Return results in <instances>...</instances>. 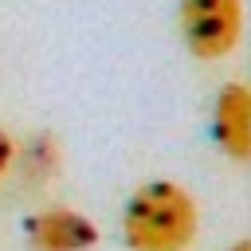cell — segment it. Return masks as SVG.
Here are the masks:
<instances>
[{"label":"cell","mask_w":251,"mask_h":251,"mask_svg":"<svg viewBox=\"0 0 251 251\" xmlns=\"http://www.w3.org/2000/svg\"><path fill=\"white\" fill-rule=\"evenodd\" d=\"M212 137L235 165L251 157V90L243 82L220 86L212 102Z\"/></svg>","instance_id":"4"},{"label":"cell","mask_w":251,"mask_h":251,"mask_svg":"<svg viewBox=\"0 0 251 251\" xmlns=\"http://www.w3.org/2000/svg\"><path fill=\"white\" fill-rule=\"evenodd\" d=\"M180 24V39L184 47L212 63L235 51L239 31H243V0H180L176 12Z\"/></svg>","instance_id":"2"},{"label":"cell","mask_w":251,"mask_h":251,"mask_svg":"<svg viewBox=\"0 0 251 251\" xmlns=\"http://www.w3.org/2000/svg\"><path fill=\"white\" fill-rule=\"evenodd\" d=\"M24 239H27V251H90L98 243V227L86 212L51 204L27 216Z\"/></svg>","instance_id":"3"},{"label":"cell","mask_w":251,"mask_h":251,"mask_svg":"<svg viewBox=\"0 0 251 251\" xmlns=\"http://www.w3.org/2000/svg\"><path fill=\"white\" fill-rule=\"evenodd\" d=\"M16 161H24V176H27L31 184H43V180H51V176L59 173L63 149H59V141H55L51 133H35V137L27 141V149H24V157L16 153Z\"/></svg>","instance_id":"5"},{"label":"cell","mask_w":251,"mask_h":251,"mask_svg":"<svg viewBox=\"0 0 251 251\" xmlns=\"http://www.w3.org/2000/svg\"><path fill=\"white\" fill-rule=\"evenodd\" d=\"M12 165H16V141L8 129H0V180L12 173Z\"/></svg>","instance_id":"6"},{"label":"cell","mask_w":251,"mask_h":251,"mask_svg":"<svg viewBox=\"0 0 251 251\" xmlns=\"http://www.w3.org/2000/svg\"><path fill=\"white\" fill-rule=\"evenodd\" d=\"M227 251H251V239H235V243H231Z\"/></svg>","instance_id":"7"},{"label":"cell","mask_w":251,"mask_h":251,"mask_svg":"<svg viewBox=\"0 0 251 251\" xmlns=\"http://www.w3.org/2000/svg\"><path fill=\"white\" fill-rule=\"evenodd\" d=\"M196 227L200 208L176 180H145L122 208V239L129 251H184Z\"/></svg>","instance_id":"1"}]
</instances>
